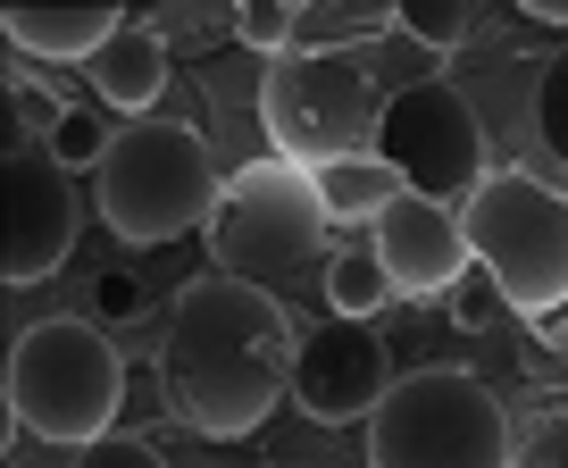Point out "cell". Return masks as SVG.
<instances>
[{"instance_id":"6da1fadb","label":"cell","mask_w":568,"mask_h":468,"mask_svg":"<svg viewBox=\"0 0 568 468\" xmlns=\"http://www.w3.org/2000/svg\"><path fill=\"white\" fill-rule=\"evenodd\" d=\"M293 360H302V343L267 285L193 276L160 335V394L193 435L234 444L293 394Z\"/></svg>"},{"instance_id":"7a4b0ae2","label":"cell","mask_w":568,"mask_h":468,"mask_svg":"<svg viewBox=\"0 0 568 468\" xmlns=\"http://www.w3.org/2000/svg\"><path fill=\"white\" fill-rule=\"evenodd\" d=\"M125 410V352L101 318H42L9 343V418L42 444H101Z\"/></svg>"},{"instance_id":"3957f363","label":"cell","mask_w":568,"mask_h":468,"mask_svg":"<svg viewBox=\"0 0 568 468\" xmlns=\"http://www.w3.org/2000/svg\"><path fill=\"white\" fill-rule=\"evenodd\" d=\"M376 118H385V92H376V68L359 42H326V51L293 42L260 75V126L276 143V160H293V167L376 151Z\"/></svg>"},{"instance_id":"277c9868","label":"cell","mask_w":568,"mask_h":468,"mask_svg":"<svg viewBox=\"0 0 568 468\" xmlns=\"http://www.w3.org/2000/svg\"><path fill=\"white\" fill-rule=\"evenodd\" d=\"M468 260L494 276V293L518 318H560L568 309V193L527 167H494L477 201L460 210Z\"/></svg>"},{"instance_id":"5b68a950","label":"cell","mask_w":568,"mask_h":468,"mask_svg":"<svg viewBox=\"0 0 568 468\" xmlns=\"http://www.w3.org/2000/svg\"><path fill=\"white\" fill-rule=\"evenodd\" d=\"M326 201L310 184V167L293 160H251L226 176L210 210V260L217 276H243V285H302V268L326 260Z\"/></svg>"},{"instance_id":"8992f818","label":"cell","mask_w":568,"mask_h":468,"mask_svg":"<svg viewBox=\"0 0 568 468\" xmlns=\"http://www.w3.org/2000/svg\"><path fill=\"white\" fill-rule=\"evenodd\" d=\"M368 468H510V410L468 368L393 377L368 410Z\"/></svg>"},{"instance_id":"52a82bcc","label":"cell","mask_w":568,"mask_h":468,"mask_svg":"<svg viewBox=\"0 0 568 468\" xmlns=\"http://www.w3.org/2000/svg\"><path fill=\"white\" fill-rule=\"evenodd\" d=\"M217 167L210 143L176 118H142V126H118L101 160V226L118 243H176L184 226H210L217 210Z\"/></svg>"},{"instance_id":"ba28073f","label":"cell","mask_w":568,"mask_h":468,"mask_svg":"<svg viewBox=\"0 0 568 468\" xmlns=\"http://www.w3.org/2000/svg\"><path fill=\"white\" fill-rule=\"evenodd\" d=\"M376 160H385L409 193L444 201V210L452 201H477V184L494 176V167H485L477 109H468L452 84H435V75L385 101V118H376Z\"/></svg>"},{"instance_id":"9c48e42d","label":"cell","mask_w":568,"mask_h":468,"mask_svg":"<svg viewBox=\"0 0 568 468\" xmlns=\"http://www.w3.org/2000/svg\"><path fill=\"white\" fill-rule=\"evenodd\" d=\"M0 193H9V226H0V276L9 285H42L59 276L75 243V193H68V167L51 160V143L18 134L9 160H0Z\"/></svg>"},{"instance_id":"30bf717a","label":"cell","mask_w":568,"mask_h":468,"mask_svg":"<svg viewBox=\"0 0 568 468\" xmlns=\"http://www.w3.org/2000/svg\"><path fill=\"white\" fill-rule=\"evenodd\" d=\"M393 394V360H385V335L359 318H335L302 343V360H293V401H302L318 427H352L368 418L376 401Z\"/></svg>"},{"instance_id":"8fae6325","label":"cell","mask_w":568,"mask_h":468,"mask_svg":"<svg viewBox=\"0 0 568 468\" xmlns=\"http://www.w3.org/2000/svg\"><path fill=\"white\" fill-rule=\"evenodd\" d=\"M368 226H376L368 243H376V260H385L393 293H418V302H435V293H452L468 268H477V260H468L460 210H444V201H426V193L385 201Z\"/></svg>"},{"instance_id":"7c38bea8","label":"cell","mask_w":568,"mask_h":468,"mask_svg":"<svg viewBox=\"0 0 568 468\" xmlns=\"http://www.w3.org/2000/svg\"><path fill=\"white\" fill-rule=\"evenodd\" d=\"M118 34H125V18L109 0H92V9H9V42L26 59H75V68H92Z\"/></svg>"},{"instance_id":"4fadbf2b","label":"cell","mask_w":568,"mask_h":468,"mask_svg":"<svg viewBox=\"0 0 568 468\" xmlns=\"http://www.w3.org/2000/svg\"><path fill=\"white\" fill-rule=\"evenodd\" d=\"M84 75H92V92H101L109 109H125V118L142 126V109L168 92V42L151 34V26H125V34L109 42V51L92 59Z\"/></svg>"},{"instance_id":"5bb4252c","label":"cell","mask_w":568,"mask_h":468,"mask_svg":"<svg viewBox=\"0 0 568 468\" xmlns=\"http://www.w3.org/2000/svg\"><path fill=\"white\" fill-rule=\"evenodd\" d=\"M310 184H318V201H326V217H376L385 201H402L409 184L393 176L376 151H352V160H326V167H310Z\"/></svg>"},{"instance_id":"9a60e30c","label":"cell","mask_w":568,"mask_h":468,"mask_svg":"<svg viewBox=\"0 0 568 468\" xmlns=\"http://www.w3.org/2000/svg\"><path fill=\"white\" fill-rule=\"evenodd\" d=\"M326 302H335V318L376 326V309L393 302V276H385V260H376V243H352V252L326 260Z\"/></svg>"},{"instance_id":"2e32d148","label":"cell","mask_w":568,"mask_h":468,"mask_svg":"<svg viewBox=\"0 0 568 468\" xmlns=\"http://www.w3.org/2000/svg\"><path fill=\"white\" fill-rule=\"evenodd\" d=\"M393 26L444 59V51H460V42H468V26H477V18H468L460 0H402V9H393Z\"/></svg>"},{"instance_id":"e0dca14e","label":"cell","mask_w":568,"mask_h":468,"mask_svg":"<svg viewBox=\"0 0 568 468\" xmlns=\"http://www.w3.org/2000/svg\"><path fill=\"white\" fill-rule=\"evenodd\" d=\"M109 143H118V134H109L92 109H68V118H59V134H51V160H59V167H92V176H101Z\"/></svg>"},{"instance_id":"ac0fdd59","label":"cell","mask_w":568,"mask_h":468,"mask_svg":"<svg viewBox=\"0 0 568 468\" xmlns=\"http://www.w3.org/2000/svg\"><path fill=\"white\" fill-rule=\"evenodd\" d=\"M234 34H243L251 51L284 59V51H293V34H302V18H293V9H276V0H251V9H234Z\"/></svg>"},{"instance_id":"d6986e66","label":"cell","mask_w":568,"mask_h":468,"mask_svg":"<svg viewBox=\"0 0 568 468\" xmlns=\"http://www.w3.org/2000/svg\"><path fill=\"white\" fill-rule=\"evenodd\" d=\"M535 134L568 160V59H551L544 84H535Z\"/></svg>"},{"instance_id":"ffe728a7","label":"cell","mask_w":568,"mask_h":468,"mask_svg":"<svg viewBox=\"0 0 568 468\" xmlns=\"http://www.w3.org/2000/svg\"><path fill=\"white\" fill-rule=\"evenodd\" d=\"M510 468H568V418H535L527 435H510Z\"/></svg>"},{"instance_id":"44dd1931","label":"cell","mask_w":568,"mask_h":468,"mask_svg":"<svg viewBox=\"0 0 568 468\" xmlns=\"http://www.w3.org/2000/svg\"><path fill=\"white\" fill-rule=\"evenodd\" d=\"M92 318H101V326H125V318H142V276H125V268H101V285H92Z\"/></svg>"},{"instance_id":"7402d4cb","label":"cell","mask_w":568,"mask_h":468,"mask_svg":"<svg viewBox=\"0 0 568 468\" xmlns=\"http://www.w3.org/2000/svg\"><path fill=\"white\" fill-rule=\"evenodd\" d=\"M75 468H168V460L142 444V435H101V444L75 451Z\"/></svg>"},{"instance_id":"603a6c76","label":"cell","mask_w":568,"mask_h":468,"mask_svg":"<svg viewBox=\"0 0 568 468\" xmlns=\"http://www.w3.org/2000/svg\"><path fill=\"white\" fill-rule=\"evenodd\" d=\"M18 118H26V126H34V134H42V143H51L68 109H59V92H42V84H18Z\"/></svg>"},{"instance_id":"cb8c5ba5","label":"cell","mask_w":568,"mask_h":468,"mask_svg":"<svg viewBox=\"0 0 568 468\" xmlns=\"http://www.w3.org/2000/svg\"><path fill=\"white\" fill-rule=\"evenodd\" d=\"M535 352L568 377V309H560V318H535Z\"/></svg>"},{"instance_id":"d4e9b609","label":"cell","mask_w":568,"mask_h":468,"mask_svg":"<svg viewBox=\"0 0 568 468\" xmlns=\"http://www.w3.org/2000/svg\"><path fill=\"white\" fill-rule=\"evenodd\" d=\"M452 309H460V326H477L485 318V293L477 285H452Z\"/></svg>"},{"instance_id":"484cf974","label":"cell","mask_w":568,"mask_h":468,"mask_svg":"<svg viewBox=\"0 0 568 468\" xmlns=\"http://www.w3.org/2000/svg\"><path fill=\"white\" fill-rule=\"evenodd\" d=\"M527 18H544V26H568V0H527Z\"/></svg>"}]
</instances>
